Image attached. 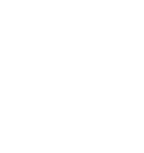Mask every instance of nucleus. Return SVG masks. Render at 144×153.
Wrapping results in <instances>:
<instances>
[]
</instances>
